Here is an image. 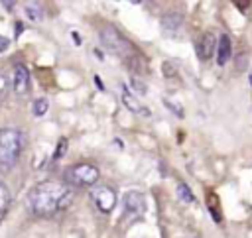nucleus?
<instances>
[{
    "label": "nucleus",
    "instance_id": "17",
    "mask_svg": "<svg viewBox=\"0 0 252 238\" xmlns=\"http://www.w3.org/2000/svg\"><path fill=\"white\" fill-rule=\"evenodd\" d=\"M132 85H134V89H136V92H138V94H146V85H144L140 79L132 77Z\"/></svg>",
    "mask_w": 252,
    "mask_h": 238
},
{
    "label": "nucleus",
    "instance_id": "9",
    "mask_svg": "<svg viewBox=\"0 0 252 238\" xmlns=\"http://www.w3.org/2000/svg\"><path fill=\"white\" fill-rule=\"evenodd\" d=\"M217 63L219 65H224L230 55H232V45H230V37L226 33H220L219 39H217Z\"/></svg>",
    "mask_w": 252,
    "mask_h": 238
},
{
    "label": "nucleus",
    "instance_id": "22",
    "mask_svg": "<svg viewBox=\"0 0 252 238\" xmlns=\"http://www.w3.org/2000/svg\"><path fill=\"white\" fill-rule=\"evenodd\" d=\"M4 6H6L8 10H12V8H14V2H4Z\"/></svg>",
    "mask_w": 252,
    "mask_h": 238
},
{
    "label": "nucleus",
    "instance_id": "5",
    "mask_svg": "<svg viewBox=\"0 0 252 238\" xmlns=\"http://www.w3.org/2000/svg\"><path fill=\"white\" fill-rule=\"evenodd\" d=\"M91 199L94 201V205H96V208H98L100 212H110V210L116 207V201H118L116 191H114L112 187H108V185H98V187H94V189L91 191Z\"/></svg>",
    "mask_w": 252,
    "mask_h": 238
},
{
    "label": "nucleus",
    "instance_id": "13",
    "mask_svg": "<svg viewBox=\"0 0 252 238\" xmlns=\"http://www.w3.org/2000/svg\"><path fill=\"white\" fill-rule=\"evenodd\" d=\"M8 207H10V191H8V187L0 181V222H2V218L6 216V212H8Z\"/></svg>",
    "mask_w": 252,
    "mask_h": 238
},
{
    "label": "nucleus",
    "instance_id": "4",
    "mask_svg": "<svg viewBox=\"0 0 252 238\" xmlns=\"http://www.w3.org/2000/svg\"><path fill=\"white\" fill-rule=\"evenodd\" d=\"M100 41H102V45H104L108 51H112L114 55H128L126 51H128L130 43H128V39H126L114 26H104V28L100 30Z\"/></svg>",
    "mask_w": 252,
    "mask_h": 238
},
{
    "label": "nucleus",
    "instance_id": "23",
    "mask_svg": "<svg viewBox=\"0 0 252 238\" xmlns=\"http://www.w3.org/2000/svg\"><path fill=\"white\" fill-rule=\"evenodd\" d=\"M250 87H252V73H250Z\"/></svg>",
    "mask_w": 252,
    "mask_h": 238
},
{
    "label": "nucleus",
    "instance_id": "10",
    "mask_svg": "<svg viewBox=\"0 0 252 238\" xmlns=\"http://www.w3.org/2000/svg\"><path fill=\"white\" fill-rule=\"evenodd\" d=\"M181 22H183V16L179 12H167L161 16V30L167 35H173L181 28Z\"/></svg>",
    "mask_w": 252,
    "mask_h": 238
},
{
    "label": "nucleus",
    "instance_id": "7",
    "mask_svg": "<svg viewBox=\"0 0 252 238\" xmlns=\"http://www.w3.org/2000/svg\"><path fill=\"white\" fill-rule=\"evenodd\" d=\"M122 205H124V210H126L128 214H132V216H140V214H144V210H146L144 197H142V193H138V191H128V193L124 195V199H122Z\"/></svg>",
    "mask_w": 252,
    "mask_h": 238
},
{
    "label": "nucleus",
    "instance_id": "18",
    "mask_svg": "<svg viewBox=\"0 0 252 238\" xmlns=\"http://www.w3.org/2000/svg\"><path fill=\"white\" fill-rule=\"evenodd\" d=\"M163 102H165V106H167L169 110H175V114H177L179 118H183V108H181V106H177V104H171V100H167V98H165Z\"/></svg>",
    "mask_w": 252,
    "mask_h": 238
},
{
    "label": "nucleus",
    "instance_id": "6",
    "mask_svg": "<svg viewBox=\"0 0 252 238\" xmlns=\"http://www.w3.org/2000/svg\"><path fill=\"white\" fill-rule=\"evenodd\" d=\"M195 49H197V55H199L201 61L211 59L217 53V37H215V33L213 31L201 33V37L195 41Z\"/></svg>",
    "mask_w": 252,
    "mask_h": 238
},
{
    "label": "nucleus",
    "instance_id": "8",
    "mask_svg": "<svg viewBox=\"0 0 252 238\" xmlns=\"http://www.w3.org/2000/svg\"><path fill=\"white\" fill-rule=\"evenodd\" d=\"M30 87V71L26 65H16L14 69V90L16 94H26Z\"/></svg>",
    "mask_w": 252,
    "mask_h": 238
},
{
    "label": "nucleus",
    "instance_id": "21",
    "mask_svg": "<svg viewBox=\"0 0 252 238\" xmlns=\"http://www.w3.org/2000/svg\"><path fill=\"white\" fill-rule=\"evenodd\" d=\"M6 87H8V81H6V77L0 73V94L6 90Z\"/></svg>",
    "mask_w": 252,
    "mask_h": 238
},
{
    "label": "nucleus",
    "instance_id": "11",
    "mask_svg": "<svg viewBox=\"0 0 252 238\" xmlns=\"http://www.w3.org/2000/svg\"><path fill=\"white\" fill-rule=\"evenodd\" d=\"M122 104L130 110V112H146L144 110V106L140 104V100L126 89V87H122Z\"/></svg>",
    "mask_w": 252,
    "mask_h": 238
},
{
    "label": "nucleus",
    "instance_id": "20",
    "mask_svg": "<svg viewBox=\"0 0 252 238\" xmlns=\"http://www.w3.org/2000/svg\"><path fill=\"white\" fill-rule=\"evenodd\" d=\"M8 45H10V39L4 37V35H0V53H2L4 49H8Z\"/></svg>",
    "mask_w": 252,
    "mask_h": 238
},
{
    "label": "nucleus",
    "instance_id": "1",
    "mask_svg": "<svg viewBox=\"0 0 252 238\" xmlns=\"http://www.w3.org/2000/svg\"><path fill=\"white\" fill-rule=\"evenodd\" d=\"M73 201V189L61 181H41L28 193V208L37 216L65 210Z\"/></svg>",
    "mask_w": 252,
    "mask_h": 238
},
{
    "label": "nucleus",
    "instance_id": "19",
    "mask_svg": "<svg viewBox=\"0 0 252 238\" xmlns=\"http://www.w3.org/2000/svg\"><path fill=\"white\" fill-rule=\"evenodd\" d=\"M163 75H165V77H171V75H175V67H173L169 61H165V63H163Z\"/></svg>",
    "mask_w": 252,
    "mask_h": 238
},
{
    "label": "nucleus",
    "instance_id": "14",
    "mask_svg": "<svg viewBox=\"0 0 252 238\" xmlns=\"http://www.w3.org/2000/svg\"><path fill=\"white\" fill-rule=\"evenodd\" d=\"M177 197H179V201H183V203H193V201H195L191 189H189L185 183H179V185H177Z\"/></svg>",
    "mask_w": 252,
    "mask_h": 238
},
{
    "label": "nucleus",
    "instance_id": "16",
    "mask_svg": "<svg viewBox=\"0 0 252 238\" xmlns=\"http://www.w3.org/2000/svg\"><path fill=\"white\" fill-rule=\"evenodd\" d=\"M65 151H67V140H65V138H61V140H59V144H57V151H55V155H53V157H55V159H59L61 155H65Z\"/></svg>",
    "mask_w": 252,
    "mask_h": 238
},
{
    "label": "nucleus",
    "instance_id": "12",
    "mask_svg": "<svg viewBox=\"0 0 252 238\" xmlns=\"http://www.w3.org/2000/svg\"><path fill=\"white\" fill-rule=\"evenodd\" d=\"M24 12H26V16L32 22H39L41 16H43V10H41V4L39 2H26L24 4Z\"/></svg>",
    "mask_w": 252,
    "mask_h": 238
},
{
    "label": "nucleus",
    "instance_id": "3",
    "mask_svg": "<svg viewBox=\"0 0 252 238\" xmlns=\"http://www.w3.org/2000/svg\"><path fill=\"white\" fill-rule=\"evenodd\" d=\"M100 171L93 163H77L65 171V181L75 187H91L98 181Z\"/></svg>",
    "mask_w": 252,
    "mask_h": 238
},
{
    "label": "nucleus",
    "instance_id": "2",
    "mask_svg": "<svg viewBox=\"0 0 252 238\" xmlns=\"http://www.w3.org/2000/svg\"><path fill=\"white\" fill-rule=\"evenodd\" d=\"M22 132L18 128H2L0 130V173H8L22 151Z\"/></svg>",
    "mask_w": 252,
    "mask_h": 238
},
{
    "label": "nucleus",
    "instance_id": "15",
    "mask_svg": "<svg viewBox=\"0 0 252 238\" xmlns=\"http://www.w3.org/2000/svg\"><path fill=\"white\" fill-rule=\"evenodd\" d=\"M47 108H49L47 98H35V100H33V106H32L33 116H43V114L47 112Z\"/></svg>",
    "mask_w": 252,
    "mask_h": 238
}]
</instances>
